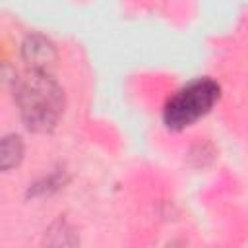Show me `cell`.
I'll use <instances>...</instances> for the list:
<instances>
[{"label":"cell","mask_w":248,"mask_h":248,"mask_svg":"<svg viewBox=\"0 0 248 248\" xmlns=\"http://www.w3.org/2000/svg\"><path fill=\"white\" fill-rule=\"evenodd\" d=\"M14 89L27 130L45 134L56 128L64 112V89L46 70L31 68L25 78H16Z\"/></svg>","instance_id":"6da1fadb"},{"label":"cell","mask_w":248,"mask_h":248,"mask_svg":"<svg viewBox=\"0 0 248 248\" xmlns=\"http://www.w3.org/2000/svg\"><path fill=\"white\" fill-rule=\"evenodd\" d=\"M221 87L209 78H200L180 87L163 108V122L169 130L180 132L203 118L219 101Z\"/></svg>","instance_id":"7a4b0ae2"},{"label":"cell","mask_w":248,"mask_h":248,"mask_svg":"<svg viewBox=\"0 0 248 248\" xmlns=\"http://www.w3.org/2000/svg\"><path fill=\"white\" fill-rule=\"evenodd\" d=\"M23 60L35 70H46L50 64L56 62L58 52L50 39L45 35H29L21 45Z\"/></svg>","instance_id":"3957f363"},{"label":"cell","mask_w":248,"mask_h":248,"mask_svg":"<svg viewBox=\"0 0 248 248\" xmlns=\"http://www.w3.org/2000/svg\"><path fill=\"white\" fill-rule=\"evenodd\" d=\"M23 141L19 136H6L0 140V170L17 167L23 159Z\"/></svg>","instance_id":"277c9868"}]
</instances>
